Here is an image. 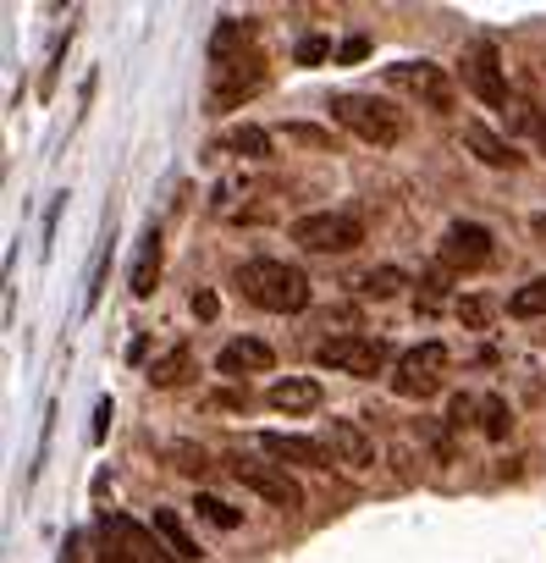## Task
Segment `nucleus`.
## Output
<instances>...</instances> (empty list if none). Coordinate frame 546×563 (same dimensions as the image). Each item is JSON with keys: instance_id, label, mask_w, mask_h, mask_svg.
Masks as SVG:
<instances>
[{"instance_id": "a878e982", "label": "nucleus", "mask_w": 546, "mask_h": 563, "mask_svg": "<svg viewBox=\"0 0 546 563\" xmlns=\"http://www.w3.org/2000/svg\"><path fill=\"white\" fill-rule=\"evenodd\" d=\"M293 56H299V67H321V62L332 56V45H326V40H304Z\"/></svg>"}, {"instance_id": "1a4fd4ad", "label": "nucleus", "mask_w": 546, "mask_h": 563, "mask_svg": "<svg viewBox=\"0 0 546 563\" xmlns=\"http://www.w3.org/2000/svg\"><path fill=\"white\" fill-rule=\"evenodd\" d=\"M491 254H497V249H491V232H486L480 221H453V227L442 232V260L458 265V271H480Z\"/></svg>"}, {"instance_id": "20e7f679", "label": "nucleus", "mask_w": 546, "mask_h": 563, "mask_svg": "<svg viewBox=\"0 0 546 563\" xmlns=\"http://www.w3.org/2000/svg\"><path fill=\"white\" fill-rule=\"evenodd\" d=\"M215 73V84H210V111L221 117V111H237L243 100H254L259 89H265V56H237V62H226V67H210Z\"/></svg>"}, {"instance_id": "a211bd4d", "label": "nucleus", "mask_w": 546, "mask_h": 563, "mask_svg": "<svg viewBox=\"0 0 546 563\" xmlns=\"http://www.w3.org/2000/svg\"><path fill=\"white\" fill-rule=\"evenodd\" d=\"M243 40H248V23H237V18H221V29L210 34V67H226V62H237V56H243Z\"/></svg>"}, {"instance_id": "0eeeda50", "label": "nucleus", "mask_w": 546, "mask_h": 563, "mask_svg": "<svg viewBox=\"0 0 546 563\" xmlns=\"http://www.w3.org/2000/svg\"><path fill=\"white\" fill-rule=\"evenodd\" d=\"M315 360H321L326 371H343V376H381V365H387V343H381V338H359V332H348V338L321 343Z\"/></svg>"}, {"instance_id": "72a5a7b5", "label": "nucleus", "mask_w": 546, "mask_h": 563, "mask_svg": "<svg viewBox=\"0 0 546 563\" xmlns=\"http://www.w3.org/2000/svg\"><path fill=\"white\" fill-rule=\"evenodd\" d=\"M535 139H541V150H546V122H535Z\"/></svg>"}, {"instance_id": "f257e3e1", "label": "nucleus", "mask_w": 546, "mask_h": 563, "mask_svg": "<svg viewBox=\"0 0 546 563\" xmlns=\"http://www.w3.org/2000/svg\"><path fill=\"white\" fill-rule=\"evenodd\" d=\"M237 288L248 305L270 310V316H299L310 310V276L288 260H248L237 265Z\"/></svg>"}, {"instance_id": "9d476101", "label": "nucleus", "mask_w": 546, "mask_h": 563, "mask_svg": "<svg viewBox=\"0 0 546 563\" xmlns=\"http://www.w3.org/2000/svg\"><path fill=\"white\" fill-rule=\"evenodd\" d=\"M464 84H469L491 111H508V78H502V62H497L491 45H475V51L464 56Z\"/></svg>"}, {"instance_id": "cd10ccee", "label": "nucleus", "mask_w": 546, "mask_h": 563, "mask_svg": "<svg viewBox=\"0 0 546 563\" xmlns=\"http://www.w3.org/2000/svg\"><path fill=\"white\" fill-rule=\"evenodd\" d=\"M288 139H293V144H315V150H332V133H321V128H288Z\"/></svg>"}, {"instance_id": "bb28decb", "label": "nucleus", "mask_w": 546, "mask_h": 563, "mask_svg": "<svg viewBox=\"0 0 546 563\" xmlns=\"http://www.w3.org/2000/svg\"><path fill=\"white\" fill-rule=\"evenodd\" d=\"M171 459H177L182 475H204V453L199 448H171Z\"/></svg>"}, {"instance_id": "f3484780", "label": "nucleus", "mask_w": 546, "mask_h": 563, "mask_svg": "<svg viewBox=\"0 0 546 563\" xmlns=\"http://www.w3.org/2000/svg\"><path fill=\"white\" fill-rule=\"evenodd\" d=\"M155 282H160V232H149L144 238V249H138V260H133V299H149L155 294Z\"/></svg>"}, {"instance_id": "7ed1b4c3", "label": "nucleus", "mask_w": 546, "mask_h": 563, "mask_svg": "<svg viewBox=\"0 0 546 563\" xmlns=\"http://www.w3.org/2000/svg\"><path fill=\"white\" fill-rule=\"evenodd\" d=\"M293 243L310 254H354L365 243V221L348 210H321V216H299L293 221Z\"/></svg>"}, {"instance_id": "473e14b6", "label": "nucleus", "mask_w": 546, "mask_h": 563, "mask_svg": "<svg viewBox=\"0 0 546 563\" xmlns=\"http://www.w3.org/2000/svg\"><path fill=\"white\" fill-rule=\"evenodd\" d=\"M105 420H111V404H100V409H94V442L105 437Z\"/></svg>"}, {"instance_id": "7c9ffc66", "label": "nucleus", "mask_w": 546, "mask_h": 563, "mask_svg": "<svg viewBox=\"0 0 546 563\" xmlns=\"http://www.w3.org/2000/svg\"><path fill=\"white\" fill-rule=\"evenodd\" d=\"M337 56H343V62H365V56H370V40H365V34H354V40H348Z\"/></svg>"}, {"instance_id": "c756f323", "label": "nucleus", "mask_w": 546, "mask_h": 563, "mask_svg": "<svg viewBox=\"0 0 546 563\" xmlns=\"http://www.w3.org/2000/svg\"><path fill=\"white\" fill-rule=\"evenodd\" d=\"M215 310H221V299L199 288V294H193V316H199V321H215Z\"/></svg>"}, {"instance_id": "5701e85b", "label": "nucleus", "mask_w": 546, "mask_h": 563, "mask_svg": "<svg viewBox=\"0 0 546 563\" xmlns=\"http://www.w3.org/2000/svg\"><path fill=\"white\" fill-rule=\"evenodd\" d=\"M226 150H237V155H248V161H265V155H270V133H265V128H232Z\"/></svg>"}, {"instance_id": "2eb2a0df", "label": "nucleus", "mask_w": 546, "mask_h": 563, "mask_svg": "<svg viewBox=\"0 0 546 563\" xmlns=\"http://www.w3.org/2000/svg\"><path fill=\"white\" fill-rule=\"evenodd\" d=\"M464 144H469L486 166H519V150H513L502 133H491L486 122H464Z\"/></svg>"}, {"instance_id": "9b49d317", "label": "nucleus", "mask_w": 546, "mask_h": 563, "mask_svg": "<svg viewBox=\"0 0 546 563\" xmlns=\"http://www.w3.org/2000/svg\"><path fill=\"white\" fill-rule=\"evenodd\" d=\"M259 448H265L270 459H277L282 470H288V464H304V470H332V464H337V459H332V448H326V442H310V437L265 431V437H259Z\"/></svg>"}, {"instance_id": "423d86ee", "label": "nucleus", "mask_w": 546, "mask_h": 563, "mask_svg": "<svg viewBox=\"0 0 546 563\" xmlns=\"http://www.w3.org/2000/svg\"><path fill=\"white\" fill-rule=\"evenodd\" d=\"M232 475L254 492V497H265L270 508H282V514H299L304 508V486L282 470V464H254V459H232Z\"/></svg>"}, {"instance_id": "412c9836", "label": "nucleus", "mask_w": 546, "mask_h": 563, "mask_svg": "<svg viewBox=\"0 0 546 563\" xmlns=\"http://www.w3.org/2000/svg\"><path fill=\"white\" fill-rule=\"evenodd\" d=\"M480 431L491 437V442H508V431H513V415H508V404L491 393V398H480Z\"/></svg>"}, {"instance_id": "f8f14e48", "label": "nucleus", "mask_w": 546, "mask_h": 563, "mask_svg": "<svg viewBox=\"0 0 546 563\" xmlns=\"http://www.w3.org/2000/svg\"><path fill=\"white\" fill-rule=\"evenodd\" d=\"M326 448H332V459L348 464V470H370V464H376V442L365 437L359 420H332V426H326Z\"/></svg>"}, {"instance_id": "2f4dec72", "label": "nucleus", "mask_w": 546, "mask_h": 563, "mask_svg": "<svg viewBox=\"0 0 546 563\" xmlns=\"http://www.w3.org/2000/svg\"><path fill=\"white\" fill-rule=\"evenodd\" d=\"M78 547H83V536H67V547H62V558H56V563H78Z\"/></svg>"}, {"instance_id": "dca6fc26", "label": "nucleus", "mask_w": 546, "mask_h": 563, "mask_svg": "<svg viewBox=\"0 0 546 563\" xmlns=\"http://www.w3.org/2000/svg\"><path fill=\"white\" fill-rule=\"evenodd\" d=\"M149 525H155V536L166 541V558H177V563H199V541L188 536V525H182L171 508H155Z\"/></svg>"}, {"instance_id": "b1692460", "label": "nucleus", "mask_w": 546, "mask_h": 563, "mask_svg": "<svg viewBox=\"0 0 546 563\" xmlns=\"http://www.w3.org/2000/svg\"><path fill=\"white\" fill-rule=\"evenodd\" d=\"M491 316H497V305H491V299H464V305H458V321H464L469 332L491 327Z\"/></svg>"}, {"instance_id": "4be33fe9", "label": "nucleus", "mask_w": 546, "mask_h": 563, "mask_svg": "<svg viewBox=\"0 0 546 563\" xmlns=\"http://www.w3.org/2000/svg\"><path fill=\"white\" fill-rule=\"evenodd\" d=\"M508 316L530 321V316H546V282H524V288L508 299Z\"/></svg>"}, {"instance_id": "c85d7f7f", "label": "nucleus", "mask_w": 546, "mask_h": 563, "mask_svg": "<svg viewBox=\"0 0 546 563\" xmlns=\"http://www.w3.org/2000/svg\"><path fill=\"white\" fill-rule=\"evenodd\" d=\"M480 415V404L475 398H453V409H447V426H469Z\"/></svg>"}, {"instance_id": "6e6552de", "label": "nucleus", "mask_w": 546, "mask_h": 563, "mask_svg": "<svg viewBox=\"0 0 546 563\" xmlns=\"http://www.w3.org/2000/svg\"><path fill=\"white\" fill-rule=\"evenodd\" d=\"M387 84L420 95L431 111H453V84H447V73L431 67V62H398V67H387Z\"/></svg>"}, {"instance_id": "393cba45", "label": "nucleus", "mask_w": 546, "mask_h": 563, "mask_svg": "<svg viewBox=\"0 0 546 563\" xmlns=\"http://www.w3.org/2000/svg\"><path fill=\"white\" fill-rule=\"evenodd\" d=\"M199 514H204L210 525H221V530H237V519H243V514H237V508H226L221 497H199Z\"/></svg>"}, {"instance_id": "4468645a", "label": "nucleus", "mask_w": 546, "mask_h": 563, "mask_svg": "<svg viewBox=\"0 0 546 563\" xmlns=\"http://www.w3.org/2000/svg\"><path fill=\"white\" fill-rule=\"evenodd\" d=\"M265 404L270 409H282V415H310V409H321V382H310V376H288V382H277L265 393Z\"/></svg>"}, {"instance_id": "aec40b11", "label": "nucleus", "mask_w": 546, "mask_h": 563, "mask_svg": "<svg viewBox=\"0 0 546 563\" xmlns=\"http://www.w3.org/2000/svg\"><path fill=\"white\" fill-rule=\"evenodd\" d=\"M403 288H409V276H403L398 265H376V271L359 276V294H365V299H392V294H403Z\"/></svg>"}, {"instance_id": "f03ea898", "label": "nucleus", "mask_w": 546, "mask_h": 563, "mask_svg": "<svg viewBox=\"0 0 546 563\" xmlns=\"http://www.w3.org/2000/svg\"><path fill=\"white\" fill-rule=\"evenodd\" d=\"M332 117H337L348 133H359L365 144H376V150H392V144L403 139V117H398L387 100H376V95H337V100H332Z\"/></svg>"}, {"instance_id": "39448f33", "label": "nucleus", "mask_w": 546, "mask_h": 563, "mask_svg": "<svg viewBox=\"0 0 546 563\" xmlns=\"http://www.w3.org/2000/svg\"><path fill=\"white\" fill-rule=\"evenodd\" d=\"M442 376H447V349L442 343H420L398 360V376H392V393L398 398H436L442 393Z\"/></svg>"}, {"instance_id": "6ab92c4d", "label": "nucleus", "mask_w": 546, "mask_h": 563, "mask_svg": "<svg viewBox=\"0 0 546 563\" xmlns=\"http://www.w3.org/2000/svg\"><path fill=\"white\" fill-rule=\"evenodd\" d=\"M188 365H193V349L177 343V349H166V354L149 365V382H155V387H177V382L188 376Z\"/></svg>"}, {"instance_id": "ddd939ff", "label": "nucleus", "mask_w": 546, "mask_h": 563, "mask_svg": "<svg viewBox=\"0 0 546 563\" xmlns=\"http://www.w3.org/2000/svg\"><path fill=\"white\" fill-rule=\"evenodd\" d=\"M270 365H277V354H270V343H259V338H232L215 354L221 376H248V371H270Z\"/></svg>"}, {"instance_id": "f704fd0d", "label": "nucleus", "mask_w": 546, "mask_h": 563, "mask_svg": "<svg viewBox=\"0 0 546 563\" xmlns=\"http://www.w3.org/2000/svg\"><path fill=\"white\" fill-rule=\"evenodd\" d=\"M535 232H541V238H546V216H541V221H535Z\"/></svg>"}]
</instances>
